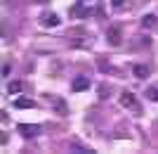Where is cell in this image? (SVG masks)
Masks as SVG:
<instances>
[{"label": "cell", "mask_w": 158, "mask_h": 154, "mask_svg": "<svg viewBox=\"0 0 158 154\" xmlns=\"http://www.w3.org/2000/svg\"><path fill=\"white\" fill-rule=\"evenodd\" d=\"M17 130H19L21 135H24V138H35V135H38V130H40V126H35V123H19V126H17Z\"/></svg>", "instance_id": "6da1fadb"}, {"label": "cell", "mask_w": 158, "mask_h": 154, "mask_svg": "<svg viewBox=\"0 0 158 154\" xmlns=\"http://www.w3.org/2000/svg\"><path fill=\"white\" fill-rule=\"evenodd\" d=\"M120 104L127 107V109H132V112H139V104L135 102V95H132V93H123V95H120Z\"/></svg>", "instance_id": "7a4b0ae2"}, {"label": "cell", "mask_w": 158, "mask_h": 154, "mask_svg": "<svg viewBox=\"0 0 158 154\" xmlns=\"http://www.w3.org/2000/svg\"><path fill=\"white\" fill-rule=\"evenodd\" d=\"M90 88V78L87 76H78V78H73V90L80 93V90H87Z\"/></svg>", "instance_id": "3957f363"}, {"label": "cell", "mask_w": 158, "mask_h": 154, "mask_svg": "<svg viewBox=\"0 0 158 154\" xmlns=\"http://www.w3.org/2000/svg\"><path fill=\"white\" fill-rule=\"evenodd\" d=\"M43 26H59V17H57L54 12L43 14Z\"/></svg>", "instance_id": "277c9868"}, {"label": "cell", "mask_w": 158, "mask_h": 154, "mask_svg": "<svg viewBox=\"0 0 158 154\" xmlns=\"http://www.w3.org/2000/svg\"><path fill=\"white\" fill-rule=\"evenodd\" d=\"M12 104H14L17 109H33V107H35V102H33V100H24V97H19V100H14Z\"/></svg>", "instance_id": "5b68a950"}, {"label": "cell", "mask_w": 158, "mask_h": 154, "mask_svg": "<svg viewBox=\"0 0 158 154\" xmlns=\"http://www.w3.org/2000/svg\"><path fill=\"white\" fill-rule=\"evenodd\" d=\"M135 76H137V78H146V76H149V67L135 64Z\"/></svg>", "instance_id": "8992f818"}, {"label": "cell", "mask_w": 158, "mask_h": 154, "mask_svg": "<svg viewBox=\"0 0 158 154\" xmlns=\"http://www.w3.org/2000/svg\"><path fill=\"white\" fill-rule=\"evenodd\" d=\"M109 43H111V45H118V43H120L118 29H111V31H109Z\"/></svg>", "instance_id": "52a82bcc"}, {"label": "cell", "mask_w": 158, "mask_h": 154, "mask_svg": "<svg viewBox=\"0 0 158 154\" xmlns=\"http://www.w3.org/2000/svg\"><path fill=\"white\" fill-rule=\"evenodd\" d=\"M146 97H149V100L151 102H158V88H146Z\"/></svg>", "instance_id": "ba28073f"}, {"label": "cell", "mask_w": 158, "mask_h": 154, "mask_svg": "<svg viewBox=\"0 0 158 154\" xmlns=\"http://www.w3.org/2000/svg\"><path fill=\"white\" fill-rule=\"evenodd\" d=\"M19 90H21V83H19V81H14V83L7 86V93H10V95H17Z\"/></svg>", "instance_id": "9c48e42d"}, {"label": "cell", "mask_w": 158, "mask_h": 154, "mask_svg": "<svg viewBox=\"0 0 158 154\" xmlns=\"http://www.w3.org/2000/svg\"><path fill=\"white\" fill-rule=\"evenodd\" d=\"M142 24H144V26H146V29H151V26H153V24H156V17H153V14H146L144 19H142Z\"/></svg>", "instance_id": "30bf717a"}, {"label": "cell", "mask_w": 158, "mask_h": 154, "mask_svg": "<svg viewBox=\"0 0 158 154\" xmlns=\"http://www.w3.org/2000/svg\"><path fill=\"white\" fill-rule=\"evenodd\" d=\"M111 2H113V7H116V10H120V7L125 5V0H111Z\"/></svg>", "instance_id": "8fae6325"}, {"label": "cell", "mask_w": 158, "mask_h": 154, "mask_svg": "<svg viewBox=\"0 0 158 154\" xmlns=\"http://www.w3.org/2000/svg\"><path fill=\"white\" fill-rule=\"evenodd\" d=\"M38 2H47V0H38Z\"/></svg>", "instance_id": "7c38bea8"}]
</instances>
